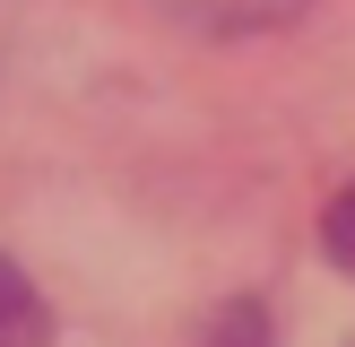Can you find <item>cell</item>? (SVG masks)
Returning a JSON list of instances; mask_svg holds the SVG:
<instances>
[{"mask_svg": "<svg viewBox=\"0 0 355 347\" xmlns=\"http://www.w3.org/2000/svg\"><path fill=\"white\" fill-rule=\"evenodd\" d=\"M200 347H277V330H269V304H252V295L217 304V312H208V330H200Z\"/></svg>", "mask_w": 355, "mask_h": 347, "instance_id": "7a4b0ae2", "label": "cell"}, {"mask_svg": "<svg viewBox=\"0 0 355 347\" xmlns=\"http://www.w3.org/2000/svg\"><path fill=\"white\" fill-rule=\"evenodd\" d=\"M44 339H52L44 295H35V278L17 269L9 252H0V347H44Z\"/></svg>", "mask_w": 355, "mask_h": 347, "instance_id": "6da1fadb", "label": "cell"}, {"mask_svg": "<svg viewBox=\"0 0 355 347\" xmlns=\"http://www.w3.org/2000/svg\"><path fill=\"white\" fill-rule=\"evenodd\" d=\"M321 252L338 260V269L355 278V183L338 191V200H329V217H321Z\"/></svg>", "mask_w": 355, "mask_h": 347, "instance_id": "3957f363", "label": "cell"}]
</instances>
